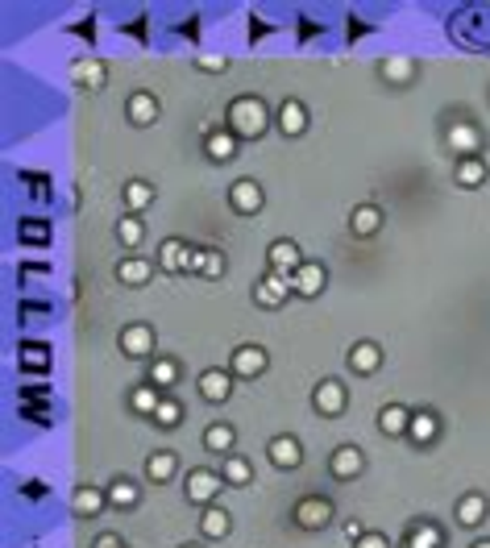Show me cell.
I'll list each match as a JSON object with an SVG mask.
<instances>
[{
	"label": "cell",
	"instance_id": "4fadbf2b",
	"mask_svg": "<svg viewBox=\"0 0 490 548\" xmlns=\"http://www.w3.org/2000/svg\"><path fill=\"white\" fill-rule=\"evenodd\" d=\"M361 469H366V453H361L358 444H341V449H333V457H328V474H333L336 482H353Z\"/></svg>",
	"mask_w": 490,
	"mask_h": 548
},
{
	"label": "cell",
	"instance_id": "60d3db41",
	"mask_svg": "<svg viewBox=\"0 0 490 548\" xmlns=\"http://www.w3.org/2000/svg\"><path fill=\"white\" fill-rule=\"evenodd\" d=\"M225 270H228L225 253L220 250H200V258H195V274H203V278H220Z\"/></svg>",
	"mask_w": 490,
	"mask_h": 548
},
{
	"label": "cell",
	"instance_id": "d4e9b609",
	"mask_svg": "<svg viewBox=\"0 0 490 548\" xmlns=\"http://www.w3.org/2000/svg\"><path fill=\"white\" fill-rule=\"evenodd\" d=\"M137 502H142V490H137V482H133V477H112V482H108V507H117V511H133V507H137Z\"/></svg>",
	"mask_w": 490,
	"mask_h": 548
},
{
	"label": "cell",
	"instance_id": "cb8c5ba5",
	"mask_svg": "<svg viewBox=\"0 0 490 548\" xmlns=\"http://www.w3.org/2000/svg\"><path fill=\"white\" fill-rule=\"evenodd\" d=\"M108 507V490H96V486H79L71 494V511L79 515V519H96L100 511Z\"/></svg>",
	"mask_w": 490,
	"mask_h": 548
},
{
	"label": "cell",
	"instance_id": "6da1fadb",
	"mask_svg": "<svg viewBox=\"0 0 490 548\" xmlns=\"http://www.w3.org/2000/svg\"><path fill=\"white\" fill-rule=\"evenodd\" d=\"M225 129L237 133L241 142H258L270 129V108H266L262 95H237L225 112Z\"/></svg>",
	"mask_w": 490,
	"mask_h": 548
},
{
	"label": "cell",
	"instance_id": "8992f818",
	"mask_svg": "<svg viewBox=\"0 0 490 548\" xmlns=\"http://www.w3.org/2000/svg\"><path fill=\"white\" fill-rule=\"evenodd\" d=\"M228 208L237 216H258L266 208V191L258 179H237L228 187Z\"/></svg>",
	"mask_w": 490,
	"mask_h": 548
},
{
	"label": "cell",
	"instance_id": "bcb514c9",
	"mask_svg": "<svg viewBox=\"0 0 490 548\" xmlns=\"http://www.w3.org/2000/svg\"><path fill=\"white\" fill-rule=\"evenodd\" d=\"M361 536H366V527H361L358 519H349V524H345V540H349V544H358Z\"/></svg>",
	"mask_w": 490,
	"mask_h": 548
},
{
	"label": "cell",
	"instance_id": "4316f807",
	"mask_svg": "<svg viewBox=\"0 0 490 548\" xmlns=\"http://www.w3.org/2000/svg\"><path fill=\"white\" fill-rule=\"evenodd\" d=\"M444 544V532L432 519H416V524L407 527V536L399 548H441Z\"/></svg>",
	"mask_w": 490,
	"mask_h": 548
},
{
	"label": "cell",
	"instance_id": "7c38bea8",
	"mask_svg": "<svg viewBox=\"0 0 490 548\" xmlns=\"http://www.w3.org/2000/svg\"><path fill=\"white\" fill-rule=\"evenodd\" d=\"M266 457H270V465H275V469H299V465H303V444H299V436L283 432V436H270Z\"/></svg>",
	"mask_w": 490,
	"mask_h": 548
},
{
	"label": "cell",
	"instance_id": "7dc6e473",
	"mask_svg": "<svg viewBox=\"0 0 490 548\" xmlns=\"http://www.w3.org/2000/svg\"><path fill=\"white\" fill-rule=\"evenodd\" d=\"M469 548H490V540H474V544H469Z\"/></svg>",
	"mask_w": 490,
	"mask_h": 548
},
{
	"label": "cell",
	"instance_id": "8fae6325",
	"mask_svg": "<svg viewBox=\"0 0 490 548\" xmlns=\"http://www.w3.org/2000/svg\"><path fill=\"white\" fill-rule=\"evenodd\" d=\"M444 145H449L457 158H478L482 129H478V125H469V120H457V125H449V129H444Z\"/></svg>",
	"mask_w": 490,
	"mask_h": 548
},
{
	"label": "cell",
	"instance_id": "2e32d148",
	"mask_svg": "<svg viewBox=\"0 0 490 548\" xmlns=\"http://www.w3.org/2000/svg\"><path fill=\"white\" fill-rule=\"evenodd\" d=\"M345 361H349V369H353V374L370 378V374H378V366H383V349L374 345V341H358V345H349Z\"/></svg>",
	"mask_w": 490,
	"mask_h": 548
},
{
	"label": "cell",
	"instance_id": "1f68e13d",
	"mask_svg": "<svg viewBox=\"0 0 490 548\" xmlns=\"http://www.w3.org/2000/svg\"><path fill=\"white\" fill-rule=\"evenodd\" d=\"M154 200H158L154 183H145V179H129V183H125V208H129V216L145 212V208H154Z\"/></svg>",
	"mask_w": 490,
	"mask_h": 548
},
{
	"label": "cell",
	"instance_id": "44dd1931",
	"mask_svg": "<svg viewBox=\"0 0 490 548\" xmlns=\"http://www.w3.org/2000/svg\"><path fill=\"white\" fill-rule=\"evenodd\" d=\"M195 386H200V394L208 403H225L228 394H233V374L228 369H203Z\"/></svg>",
	"mask_w": 490,
	"mask_h": 548
},
{
	"label": "cell",
	"instance_id": "836d02e7",
	"mask_svg": "<svg viewBox=\"0 0 490 548\" xmlns=\"http://www.w3.org/2000/svg\"><path fill=\"white\" fill-rule=\"evenodd\" d=\"M407 424H411V411L399 403H386L383 411H378V428H383V436H407Z\"/></svg>",
	"mask_w": 490,
	"mask_h": 548
},
{
	"label": "cell",
	"instance_id": "9a60e30c",
	"mask_svg": "<svg viewBox=\"0 0 490 548\" xmlns=\"http://www.w3.org/2000/svg\"><path fill=\"white\" fill-rule=\"evenodd\" d=\"M125 117H129V125L145 129V125H154V120L162 117V104H158L154 92H133L129 100H125Z\"/></svg>",
	"mask_w": 490,
	"mask_h": 548
},
{
	"label": "cell",
	"instance_id": "d590c367",
	"mask_svg": "<svg viewBox=\"0 0 490 548\" xmlns=\"http://www.w3.org/2000/svg\"><path fill=\"white\" fill-rule=\"evenodd\" d=\"M175 382H179V361H175V358H154V361H150V386L170 391Z\"/></svg>",
	"mask_w": 490,
	"mask_h": 548
},
{
	"label": "cell",
	"instance_id": "5bb4252c",
	"mask_svg": "<svg viewBox=\"0 0 490 548\" xmlns=\"http://www.w3.org/2000/svg\"><path fill=\"white\" fill-rule=\"evenodd\" d=\"M328 286V270H324V262H303L295 270V278H291V291H295L299 299H316Z\"/></svg>",
	"mask_w": 490,
	"mask_h": 548
},
{
	"label": "cell",
	"instance_id": "52a82bcc",
	"mask_svg": "<svg viewBox=\"0 0 490 548\" xmlns=\"http://www.w3.org/2000/svg\"><path fill=\"white\" fill-rule=\"evenodd\" d=\"M287 295H295L291 291V278H283V274H262L258 283H253V303L258 308H266V311H275V308H283L287 303Z\"/></svg>",
	"mask_w": 490,
	"mask_h": 548
},
{
	"label": "cell",
	"instance_id": "74e56055",
	"mask_svg": "<svg viewBox=\"0 0 490 548\" xmlns=\"http://www.w3.org/2000/svg\"><path fill=\"white\" fill-rule=\"evenodd\" d=\"M17 361H21V369H50V345H42V341H21Z\"/></svg>",
	"mask_w": 490,
	"mask_h": 548
},
{
	"label": "cell",
	"instance_id": "ab89813d",
	"mask_svg": "<svg viewBox=\"0 0 490 548\" xmlns=\"http://www.w3.org/2000/svg\"><path fill=\"white\" fill-rule=\"evenodd\" d=\"M145 237V225L137 220V216H120V225H117V241L125 245V250H137Z\"/></svg>",
	"mask_w": 490,
	"mask_h": 548
},
{
	"label": "cell",
	"instance_id": "f546056e",
	"mask_svg": "<svg viewBox=\"0 0 490 548\" xmlns=\"http://www.w3.org/2000/svg\"><path fill=\"white\" fill-rule=\"evenodd\" d=\"M200 532L208 540H225L228 532H233V515L225 511V507H203V515H200Z\"/></svg>",
	"mask_w": 490,
	"mask_h": 548
},
{
	"label": "cell",
	"instance_id": "7bdbcfd3",
	"mask_svg": "<svg viewBox=\"0 0 490 548\" xmlns=\"http://www.w3.org/2000/svg\"><path fill=\"white\" fill-rule=\"evenodd\" d=\"M195 67H200V71H208V75H225L228 71V59H225V54H212V50H203L200 59H195Z\"/></svg>",
	"mask_w": 490,
	"mask_h": 548
},
{
	"label": "cell",
	"instance_id": "e575fe53",
	"mask_svg": "<svg viewBox=\"0 0 490 548\" xmlns=\"http://www.w3.org/2000/svg\"><path fill=\"white\" fill-rule=\"evenodd\" d=\"M486 175H490V167L482 162V158H461L457 162V170H453V179H457V187H482L486 183Z\"/></svg>",
	"mask_w": 490,
	"mask_h": 548
},
{
	"label": "cell",
	"instance_id": "d6a6232c",
	"mask_svg": "<svg viewBox=\"0 0 490 548\" xmlns=\"http://www.w3.org/2000/svg\"><path fill=\"white\" fill-rule=\"evenodd\" d=\"M158 403H162V391H158V386H150V382H142V386H133V391H129V411H133V416H150V419H154Z\"/></svg>",
	"mask_w": 490,
	"mask_h": 548
},
{
	"label": "cell",
	"instance_id": "603a6c76",
	"mask_svg": "<svg viewBox=\"0 0 490 548\" xmlns=\"http://www.w3.org/2000/svg\"><path fill=\"white\" fill-rule=\"evenodd\" d=\"M237 145L241 137L237 133H228V129H212L208 137H203V154L212 158V162H233L237 158Z\"/></svg>",
	"mask_w": 490,
	"mask_h": 548
},
{
	"label": "cell",
	"instance_id": "3957f363",
	"mask_svg": "<svg viewBox=\"0 0 490 548\" xmlns=\"http://www.w3.org/2000/svg\"><path fill=\"white\" fill-rule=\"evenodd\" d=\"M349 407V391L341 386L336 378H320L316 382V391H311V411L324 419H336L341 411Z\"/></svg>",
	"mask_w": 490,
	"mask_h": 548
},
{
	"label": "cell",
	"instance_id": "b9f144b4",
	"mask_svg": "<svg viewBox=\"0 0 490 548\" xmlns=\"http://www.w3.org/2000/svg\"><path fill=\"white\" fill-rule=\"evenodd\" d=\"M21 245H50L46 220H21Z\"/></svg>",
	"mask_w": 490,
	"mask_h": 548
},
{
	"label": "cell",
	"instance_id": "ffe728a7",
	"mask_svg": "<svg viewBox=\"0 0 490 548\" xmlns=\"http://www.w3.org/2000/svg\"><path fill=\"white\" fill-rule=\"evenodd\" d=\"M71 79L79 87H87V92H104L108 84V67L100 59H75L71 62Z\"/></svg>",
	"mask_w": 490,
	"mask_h": 548
},
{
	"label": "cell",
	"instance_id": "83f0119b",
	"mask_svg": "<svg viewBox=\"0 0 490 548\" xmlns=\"http://www.w3.org/2000/svg\"><path fill=\"white\" fill-rule=\"evenodd\" d=\"M378 75H383L386 84L403 87V84H411V79H416V62L407 59V54H386V59L378 62Z\"/></svg>",
	"mask_w": 490,
	"mask_h": 548
},
{
	"label": "cell",
	"instance_id": "ba28073f",
	"mask_svg": "<svg viewBox=\"0 0 490 548\" xmlns=\"http://www.w3.org/2000/svg\"><path fill=\"white\" fill-rule=\"evenodd\" d=\"M266 366H270V353L262 345H237L233 358H228V374L233 378H258V374H266Z\"/></svg>",
	"mask_w": 490,
	"mask_h": 548
},
{
	"label": "cell",
	"instance_id": "ee69618b",
	"mask_svg": "<svg viewBox=\"0 0 490 548\" xmlns=\"http://www.w3.org/2000/svg\"><path fill=\"white\" fill-rule=\"evenodd\" d=\"M353 548H391V540H386L383 532H366V536H361Z\"/></svg>",
	"mask_w": 490,
	"mask_h": 548
},
{
	"label": "cell",
	"instance_id": "277c9868",
	"mask_svg": "<svg viewBox=\"0 0 490 548\" xmlns=\"http://www.w3.org/2000/svg\"><path fill=\"white\" fill-rule=\"evenodd\" d=\"M195 258H200V250L187 245V241H179V237H167L162 245H158V270H167V274L195 270Z\"/></svg>",
	"mask_w": 490,
	"mask_h": 548
},
{
	"label": "cell",
	"instance_id": "8d00e7d4",
	"mask_svg": "<svg viewBox=\"0 0 490 548\" xmlns=\"http://www.w3.org/2000/svg\"><path fill=\"white\" fill-rule=\"evenodd\" d=\"M220 477H225L228 486H245V482H253V465L245 461V457L228 453L225 461H220Z\"/></svg>",
	"mask_w": 490,
	"mask_h": 548
},
{
	"label": "cell",
	"instance_id": "7402d4cb",
	"mask_svg": "<svg viewBox=\"0 0 490 548\" xmlns=\"http://www.w3.org/2000/svg\"><path fill=\"white\" fill-rule=\"evenodd\" d=\"M383 228V208L378 203H358L353 212H349V233L353 237H374Z\"/></svg>",
	"mask_w": 490,
	"mask_h": 548
},
{
	"label": "cell",
	"instance_id": "f6af8a7d",
	"mask_svg": "<svg viewBox=\"0 0 490 548\" xmlns=\"http://www.w3.org/2000/svg\"><path fill=\"white\" fill-rule=\"evenodd\" d=\"M92 548H125V544H120L117 532H100V536L92 540Z\"/></svg>",
	"mask_w": 490,
	"mask_h": 548
},
{
	"label": "cell",
	"instance_id": "9c48e42d",
	"mask_svg": "<svg viewBox=\"0 0 490 548\" xmlns=\"http://www.w3.org/2000/svg\"><path fill=\"white\" fill-rule=\"evenodd\" d=\"M120 353L133 361H145L150 353H154V324H125L120 328Z\"/></svg>",
	"mask_w": 490,
	"mask_h": 548
},
{
	"label": "cell",
	"instance_id": "30bf717a",
	"mask_svg": "<svg viewBox=\"0 0 490 548\" xmlns=\"http://www.w3.org/2000/svg\"><path fill=\"white\" fill-rule=\"evenodd\" d=\"M266 262H270V270L275 274H283V278H295V270L308 258L299 253V245L291 237H278V241H270V250H266Z\"/></svg>",
	"mask_w": 490,
	"mask_h": 548
},
{
	"label": "cell",
	"instance_id": "4dcf8cb0",
	"mask_svg": "<svg viewBox=\"0 0 490 548\" xmlns=\"http://www.w3.org/2000/svg\"><path fill=\"white\" fill-rule=\"evenodd\" d=\"M233 444H237V428H233V424H208V428H203V449H208V453L228 457Z\"/></svg>",
	"mask_w": 490,
	"mask_h": 548
},
{
	"label": "cell",
	"instance_id": "5b68a950",
	"mask_svg": "<svg viewBox=\"0 0 490 548\" xmlns=\"http://www.w3.org/2000/svg\"><path fill=\"white\" fill-rule=\"evenodd\" d=\"M220 482H225V477L216 474V469H187L183 494H187V502H195V507H212L216 494H220Z\"/></svg>",
	"mask_w": 490,
	"mask_h": 548
},
{
	"label": "cell",
	"instance_id": "f1b7e54d",
	"mask_svg": "<svg viewBox=\"0 0 490 548\" xmlns=\"http://www.w3.org/2000/svg\"><path fill=\"white\" fill-rule=\"evenodd\" d=\"M154 266L158 262H150V258H120V262H117V278L125 286H142V283H150V278H154Z\"/></svg>",
	"mask_w": 490,
	"mask_h": 548
},
{
	"label": "cell",
	"instance_id": "e0dca14e",
	"mask_svg": "<svg viewBox=\"0 0 490 548\" xmlns=\"http://www.w3.org/2000/svg\"><path fill=\"white\" fill-rule=\"evenodd\" d=\"M457 527H478V524H486V515H490V502H486V494H478V490H469V494H461L457 499Z\"/></svg>",
	"mask_w": 490,
	"mask_h": 548
},
{
	"label": "cell",
	"instance_id": "ac0fdd59",
	"mask_svg": "<svg viewBox=\"0 0 490 548\" xmlns=\"http://www.w3.org/2000/svg\"><path fill=\"white\" fill-rule=\"evenodd\" d=\"M436 436H441V416H436V411H428V407L411 411V424H407V441H411V444H432Z\"/></svg>",
	"mask_w": 490,
	"mask_h": 548
},
{
	"label": "cell",
	"instance_id": "484cf974",
	"mask_svg": "<svg viewBox=\"0 0 490 548\" xmlns=\"http://www.w3.org/2000/svg\"><path fill=\"white\" fill-rule=\"evenodd\" d=\"M175 474H179V453L175 449H154L145 457V477L150 482H170Z\"/></svg>",
	"mask_w": 490,
	"mask_h": 548
},
{
	"label": "cell",
	"instance_id": "f35d334b",
	"mask_svg": "<svg viewBox=\"0 0 490 548\" xmlns=\"http://www.w3.org/2000/svg\"><path fill=\"white\" fill-rule=\"evenodd\" d=\"M179 424H183V403L175 394H162V403H158V411H154V428L170 432V428H179Z\"/></svg>",
	"mask_w": 490,
	"mask_h": 548
},
{
	"label": "cell",
	"instance_id": "7a4b0ae2",
	"mask_svg": "<svg viewBox=\"0 0 490 548\" xmlns=\"http://www.w3.org/2000/svg\"><path fill=\"white\" fill-rule=\"evenodd\" d=\"M333 499H324V494H303V499L295 502V511H291V519H295L303 532H324V527L333 524Z\"/></svg>",
	"mask_w": 490,
	"mask_h": 548
},
{
	"label": "cell",
	"instance_id": "d6986e66",
	"mask_svg": "<svg viewBox=\"0 0 490 548\" xmlns=\"http://www.w3.org/2000/svg\"><path fill=\"white\" fill-rule=\"evenodd\" d=\"M303 129H308V108L299 104L295 95H287L278 104V133L283 137H303Z\"/></svg>",
	"mask_w": 490,
	"mask_h": 548
},
{
	"label": "cell",
	"instance_id": "c3c4849f",
	"mask_svg": "<svg viewBox=\"0 0 490 548\" xmlns=\"http://www.w3.org/2000/svg\"><path fill=\"white\" fill-rule=\"evenodd\" d=\"M179 548H200V544H179Z\"/></svg>",
	"mask_w": 490,
	"mask_h": 548
}]
</instances>
